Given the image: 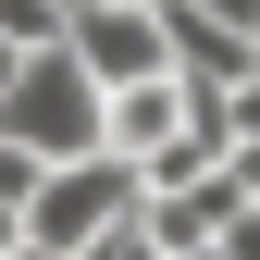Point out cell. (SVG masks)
Masks as SVG:
<instances>
[{"mask_svg":"<svg viewBox=\"0 0 260 260\" xmlns=\"http://www.w3.org/2000/svg\"><path fill=\"white\" fill-rule=\"evenodd\" d=\"M186 13H223V25H248V38H260V0H186Z\"/></svg>","mask_w":260,"mask_h":260,"instance_id":"277c9868","label":"cell"},{"mask_svg":"<svg viewBox=\"0 0 260 260\" xmlns=\"http://www.w3.org/2000/svg\"><path fill=\"white\" fill-rule=\"evenodd\" d=\"M75 62L100 87H149L174 75V13H124V0H75Z\"/></svg>","mask_w":260,"mask_h":260,"instance_id":"7a4b0ae2","label":"cell"},{"mask_svg":"<svg viewBox=\"0 0 260 260\" xmlns=\"http://www.w3.org/2000/svg\"><path fill=\"white\" fill-rule=\"evenodd\" d=\"M0 38L13 50H75V0H0Z\"/></svg>","mask_w":260,"mask_h":260,"instance_id":"3957f363","label":"cell"},{"mask_svg":"<svg viewBox=\"0 0 260 260\" xmlns=\"http://www.w3.org/2000/svg\"><path fill=\"white\" fill-rule=\"evenodd\" d=\"M0 137H25L38 161H87V149H112V87L75 50H38L13 75V100H0Z\"/></svg>","mask_w":260,"mask_h":260,"instance_id":"6da1fadb","label":"cell"}]
</instances>
